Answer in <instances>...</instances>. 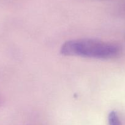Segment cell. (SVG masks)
Masks as SVG:
<instances>
[{
  "label": "cell",
  "instance_id": "7a4b0ae2",
  "mask_svg": "<svg viewBox=\"0 0 125 125\" xmlns=\"http://www.w3.org/2000/svg\"><path fill=\"white\" fill-rule=\"evenodd\" d=\"M108 121L109 125H121V121L118 117L117 113L115 111H112L108 116Z\"/></svg>",
  "mask_w": 125,
  "mask_h": 125
},
{
  "label": "cell",
  "instance_id": "6da1fadb",
  "mask_svg": "<svg viewBox=\"0 0 125 125\" xmlns=\"http://www.w3.org/2000/svg\"><path fill=\"white\" fill-rule=\"evenodd\" d=\"M121 48L115 44L91 39L67 41L61 48V54L93 58L108 59L117 56Z\"/></svg>",
  "mask_w": 125,
  "mask_h": 125
}]
</instances>
